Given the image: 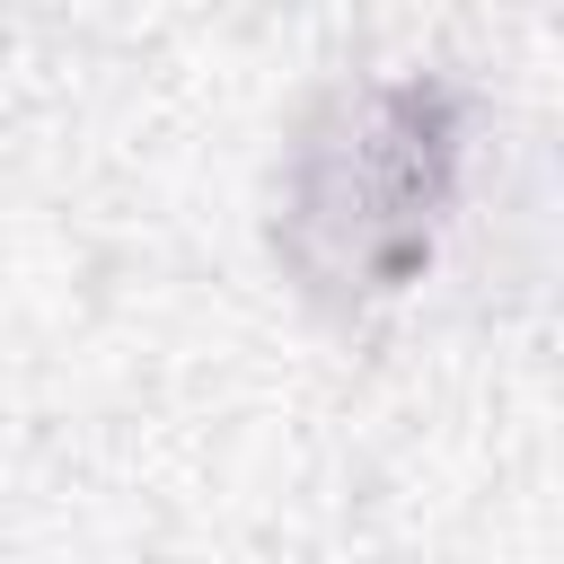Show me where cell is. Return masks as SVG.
<instances>
[{
	"label": "cell",
	"instance_id": "cell-1",
	"mask_svg": "<svg viewBox=\"0 0 564 564\" xmlns=\"http://www.w3.org/2000/svg\"><path fill=\"white\" fill-rule=\"evenodd\" d=\"M441 185H449V123L432 88L344 97L335 123H317L300 150L291 256L326 291H397L432 247Z\"/></svg>",
	"mask_w": 564,
	"mask_h": 564
}]
</instances>
